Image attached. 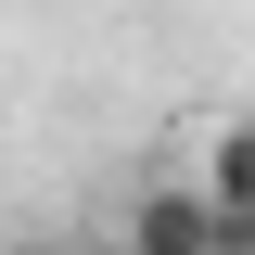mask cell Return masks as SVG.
<instances>
[{
    "label": "cell",
    "mask_w": 255,
    "mask_h": 255,
    "mask_svg": "<svg viewBox=\"0 0 255 255\" xmlns=\"http://www.w3.org/2000/svg\"><path fill=\"white\" fill-rule=\"evenodd\" d=\"M204 204H217V217H255V115H230V128H204Z\"/></svg>",
    "instance_id": "6da1fadb"
},
{
    "label": "cell",
    "mask_w": 255,
    "mask_h": 255,
    "mask_svg": "<svg viewBox=\"0 0 255 255\" xmlns=\"http://www.w3.org/2000/svg\"><path fill=\"white\" fill-rule=\"evenodd\" d=\"M0 255H90L77 230H26V243H0Z\"/></svg>",
    "instance_id": "7a4b0ae2"
},
{
    "label": "cell",
    "mask_w": 255,
    "mask_h": 255,
    "mask_svg": "<svg viewBox=\"0 0 255 255\" xmlns=\"http://www.w3.org/2000/svg\"><path fill=\"white\" fill-rule=\"evenodd\" d=\"M217 255H255V217H217Z\"/></svg>",
    "instance_id": "3957f363"
},
{
    "label": "cell",
    "mask_w": 255,
    "mask_h": 255,
    "mask_svg": "<svg viewBox=\"0 0 255 255\" xmlns=\"http://www.w3.org/2000/svg\"><path fill=\"white\" fill-rule=\"evenodd\" d=\"M102 255H166V243H102Z\"/></svg>",
    "instance_id": "277c9868"
}]
</instances>
